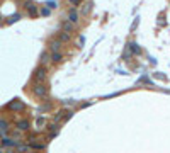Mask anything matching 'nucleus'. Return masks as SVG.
Segmentation results:
<instances>
[{"mask_svg": "<svg viewBox=\"0 0 170 153\" xmlns=\"http://www.w3.org/2000/svg\"><path fill=\"white\" fill-rule=\"evenodd\" d=\"M7 109L12 110V112H22V110L25 109V104L22 100H19V99H14L12 102L7 104Z\"/></svg>", "mask_w": 170, "mask_h": 153, "instance_id": "1", "label": "nucleus"}, {"mask_svg": "<svg viewBox=\"0 0 170 153\" xmlns=\"http://www.w3.org/2000/svg\"><path fill=\"white\" fill-rule=\"evenodd\" d=\"M32 92H34V95H38V97H46L48 95V87L42 83V82H36L34 87H32Z\"/></svg>", "mask_w": 170, "mask_h": 153, "instance_id": "2", "label": "nucleus"}, {"mask_svg": "<svg viewBox=\"0 0 170 153\" xmlns=\"http://www.w3.org/2000/svg\"><path fill=\"white\" fill-rule=\"evenodd\" d=\"M82 8L78 10V14H80V17H87L90 12H92V8H93V2L92 0H87L85 4H80Z\"/></svg>", "mask_w": 170, "mask_h": 153, "instance_id": "3", "label": "nucleus"}, {"mask_svg": "<svg viewBox=\"0 0 170 153\" xmlns=\"http://www.w3.org/2000/svg\"><path fill=\"white\" fill-rule=\"evenodd\" d=\"M46 75H48L46 68L39 66V68H36V72H34L32 78H34V82H44V80H46Z\"/></svg>", "mask_w": 170, "mask_h": 153, "instance_id": "4", "label": "nucleus"}, {"mask_svg": "<svg viewBox=\"0 0 170 153\" xmlns=\"http://www.w3.org/2000/svg\"><path fill=\"white\" fill-rule=\"evenodd\" d=\"M68 21L72 22V24H78V21H80V14H78V10H76V7H70L68 8Z\"/></svg>", "mask_w": 170, "mask_h": 153, "instance_id": "5", "label": "nucleus"}, {"mask_svg": "<svg viewBox=\"0 0 170 153\" xmlns=\"http://www.w3.org/2000/svg\"><path fill=\"white\" fill-rule=\"evenodd\" d=\"M17 144H19V141L14 140V138H2V141H0V146H4V148H15Z\"/></svg>", "mask_w": 170, "mask_h": 153, "instance_id": "6", "label": "nucleus"}, {"mask_svg": "<svg viewBox=\"0 0 170 153\" xmlns=\"http://www.w3.org/2000/svg\"><path fill=\"white\" fill-rule=\"evenodd\" d=\"M24 7H25V10H27V14H29L31 17H36L38 15V7H36V4H34V2H25L24 4Z\"/></svg>", "mask_w": 170, "mask_h": 153, "instance_id": "7", "label": "nucleus"}, {"mask_svg": "<svg viewBox=\"0 0 170 153\" xmlns=\"http://www.w3.org/2000/svg\"><path fill=\"white\" fill-rule=\"evenodd\" d=\"M49 61L51 63H61V61H63V53H61V51H53V53H49Z\"/></svg>", "mask_w": 170, "mask_h": 153, "instance_id": "8", "label": "nucleus"}, {"mask_svg": "<svg viewBox=\"0 0 170 153\" xmlns=\"http://www.w3.org/2000/svg\"><path fill=\"white\" fill-rule=\"evenodd\" d=\"M8 127H10V124H8L5 119H0V136H2V138H5V136L8 134Z\"/></svg>", "mask_w": 170, "mask_h": 153, "instance_id": "9", "label": "nucleus"}, {"mask_svg": "<svg viewBox=\"0 0 170 153\" xmlns=\"http://www.w3.org/2000/svg\"><path fill=\"white\" fill-rule=\"evenodd\" d=\"M61 46H63V42L58 41V39H53V41L49 42V53H53V51H61Z\"/></svg>", "mask_w": 170, "mask_h": 153, "instance_id": "10", "label": "nucleus"}, {"mask_svg": "<svg viewBox=\"0 0 170 153\" xmlns=\"http://www.w3.org/2000/svg\"><path fill=\"white\" fill-rule=\"evenodd\" d=\"M15 127L19 131H29V121L27 119H21V121H17Z\"/></svg>", "mask_w": 170, "mask_h": 153, "instance_id": "11", "label": "nucleus"}, {"mask_svg": "<svg viewBox=\"0 0 170 153\" xmlns=\"http://www.w3.org/2000/svg\"><path fill=\"white\" fill-rule=\"evenodd\" d=\"M61 29H63L65 32H72V31L75 29V24H72V22H70V21L66 19V21L61 22Z\"/></svg>", "mask_w": 170, "mask_h": 153, "instance_id": "12", "label": "nucleus"}, {"mask_svg": "<svg viewBox=\"0 0 170 153\" xmlns=\"http://www.w3.org/2000/svg\"><path fill=\"white\" fill-rule=\"evenodd\" d=\"M58 41H61V42H66V41H70V32H65V31H61V32H58Z\"/></svg>", "mask_w": 170, "mask_h": 153, "instance_id": "13", "label": "nucleus"}, {"mask_svg": "<svg viewBox=\"0 0 170 153\" xmlns=\"http://www.w3.org/2000/svg\"><path fill=\"white\" fill-rule=\"evenodd\" d=\"M68 110L66 109H61V110H58V112H56L55 114V123H58V121H61V119L65 117V114H66Z\"/></svg>", "mask_w": 170, "mask_h": 153, "instance_id": "14", "label": "nucleus"}, {"mask_svg": "<svg viewBox=\"0 0 170 153\" xmlns=\"http://www.w3.org/2000/svg\"><path fill=\"white\" fill-rule=\"evenodd\" d=\"M46 63H49V51H44V53L41 55V65L44 66Z\"/></svg>", "mask_w": 170, "mask_h": 153, "instance_id": "15", "label": "nucleus"}, {"mask_svg": "<svg viewBox=\"0 0 170 153\" xmlns=\"http://www.w3.org/2000/svg\"><path fill=\"white\" fill-rule=\"evenodd\" d=\"M129 49H131V53H133V55H140V53H141L140 46H138L136 42H131V44H129Z\"/></svg>", "mask_w": 170, "mask_h": 153, "instance_id": "16", "label": "nucleus"}, {"mask_svg": "<svg viewBox=\"0 0 170 153\" xmlns=\"http://www.w3.org/2000/svg\"><path fill=\"white\" fill-rule=\"evenodd\" d=\"M19 19H21V14H14V15H10L7 19V24H14V22H17Z\"/></svg>", "mask_w": 170, "mask_h": 153, "instance_id": "17", "label": "nucleus"}, {"mask_svg": "<svg viewBox=\"0 0 170 153\" xmlns=\"http://www.w3.org/2000/svg\"><path fill=\"white\" fill-rule=\"evenodd\" d=\"M46 7L48 8H56V7H58V2H56V0H48V2H46Z\"/></svg>", "mask_w": 170, "mask_h": 153, "instance_id": "18", "label": "nucleus"}, {"mask_svg": "<svg viewBox=\"0 0 170 153\" xmlns=\"http://www.w3.org/2000/svg\"><path fill=\"white\" fill-rule=\"evenodd\" d=\"M10 134H12V138H14V140H17V141H19V138H22V131H19V129L12 131Z\"/></svg>", "mask_w": 170, "mask_h": 153, "instance_id": "19", "label": "nucleus"}, {"mask_svg": "<svg viewBox=\"0 0 170 153\" xmlns=\"http://www.w3.org/2000/svg\"><path fill=\"white\" fill-rule=\"evenodd\" d=\"M82 2H83V0H68V4L72 5V7H78Z\"/></svg>", "mask_w": 170, "mask_h": 153, "instance_id": "20", "label": "nucleus"}, {"mask_svg": "<svg viewBox=\"0 0 170 153\" xmlns=\"http://www.w3.org/2000/svg\"><path fill=\"white\" fill-rule=\"evenodd\" d=\"M31 146L36 148V150H42V148H44V144H39V143H31Z\"/></svg>", "mask_w": 170, "mask_h": 153, "instance_id": "21", "label": "nucleus"}, {"mask_svg": "<svg viewBox=\"0 0 170 153\" xmlns=\"http://www.w3.org/2000/svg\"><path fill=\"white\" fill-rule=\"evenodd\" d=\"M36 123H38V126H44V119H42V117H39L38 121H36Z\"/></svg>", "mask_w": 170, "mask_h": 153, "instance_id": "22", "label": "nucleus"}, {"mask_svg": "<svg viewBox=\"0 0 170 153\" xmlns=\"http://www.w3.org/2000/svg\"><path fill=\"white\" fill-rule=\"evenodd\" d=\"M41 14H42V15H49V8H42Z\"/></svg>", "mask_w": 170, "mask_h": 153, "instance_id": "23", "label": "nucleus"}, {"mask_svg": "<svg viewBox=\"0 0 170 153\" xmlns=\"http://www.w3.org/2000/svg\"><path fill=\"white\" fill-rule=\"evenodd\" d=\"M2 19H4V17H2V15H0V22H2Z\"/></svg>", "mask_w": 170, "mask_h": 153, "instance_id": "24", "label": "nucleus"}, {"mask_svg": "<svg viewBox=\"0 0 170 153\" xmlns=\"http://www.w3.org/2000/svg\"><path fill=\"white\" fill-rule=\"evenodd\" d=\"M0 153H4V150H2V148H0Z\"/></svg>", "mask_w": 170, "mask_h": 153, "instance_id": "25", "label": "nucleus"}]
</instances>
